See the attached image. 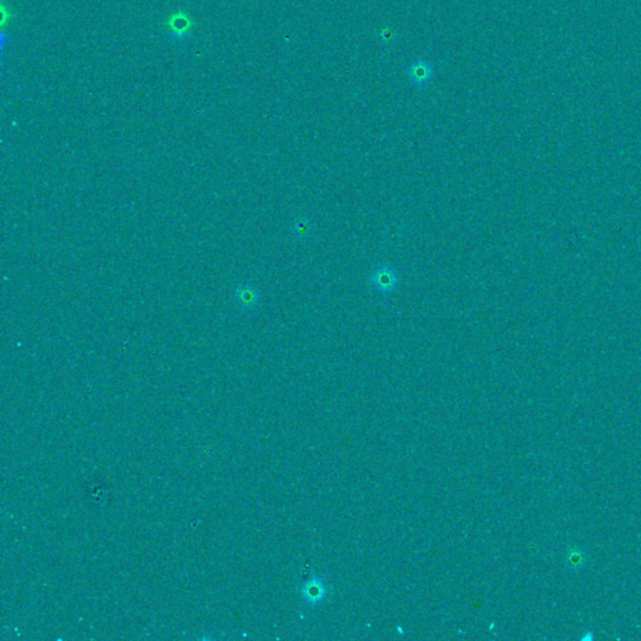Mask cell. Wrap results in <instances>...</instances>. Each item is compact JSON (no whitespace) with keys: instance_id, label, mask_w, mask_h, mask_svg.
<instances>
[{"instance_id":"6da1fadb","label":"cell","mask_w":641,"mask_h":641,"mask_svg":"<svg viewBox=\"0 0 641 641\" xmlns=\"http://www.w3.org/2000/svg\"><path fill=\"white\" fill-rule=\"evenodd\" d=\"M406 74L414 87L424 89L431 83L435 76V64L424 58L415 59L407 68Z\"/></svg>"},{"instance_id":"7a4b0ae2","label":"cell","mask_w":641,"mask_h":641,"mask_svg":"<svg viewBox=\"0 0 641 641\" xmlns=\"http://www.w3.org/2000/svg\"><path fill=\"white\" fill-rule=\"evenodd\" d=\"M371 286L381 293H392L399 284V273L395 267L382 266L376 268L369 277Z\"/></svg>"},{"instance_id":"3957f363","label":"cell","mask_w":641,"mask_h":641,"mask_svg":"<svg viewBox=\"0 0 641 641\" xmlns=\"http://www.w3.org/2000/svg\"><path fill=\"white\" fill-rule=\"evenodd\" d=\"M195 23L185 11H178L167 18L165 26L172 38L183 41L190 36Z\"/></svg>"},{"instance_id":"277c9868","label":"cell","mask_w":641,"mask_h":641,"mask_svg":"<svg viewBox=\"0 0 641 641\" xmlns=\"http://www.w3.org/2000/svg\"><path fill=\"white\" fill-rule=\"evenodd\" d=\"M379 38H380L381 43H382V46H384L386 51H391L395 48L396 44H397L399 36H397V33H395V31L390 29V28H384V29L380 31Z\"/></svg>"},{"instance_id":"5b68a950","label":"cell","mask_w":641,"mask_h":641,"mask_svg":"<svg viewBox=\"0 0 641 641\" xmlns=\"http://www.w3.org/2000/svg\"><path fill=\"white\" fill-rule=\"evenodd\" d=\"M296 233L299 237H307L312 231V223H309L307 218H299L294 225Z\"/></svg>"}]
</instances>
